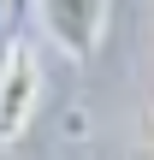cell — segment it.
<instances>
[{
  "mask_svg": "<svg viewBox=\"0 0 154 160\" xmlns=\"http://www.w3.org/2000/svg\"><path fill=\"white\" fill-rule=\"evenodd\" d=\"M148 125H154V101H148Z\"/></svg>",
  "mask_w": 154,
  "mask_h": 160,
  "instance_id": "3",
  "label": "cell"
},
{
  "mask_svg": "<svg viewBox=\"0 0 154 160\" xmlns=\"http://www.w3.org/2000/svg\"><path fill=\"white\" fill-rule=\"evenodd\" d=\"M36 113H42V59L24 36H12L0 53V148L24 142Z\"/></svg>",
  "mask_w": 154,
  "mask_h": 160,
  "instance_id": "1",
  "label": "cell"
},
{
  "mask_svg": "<svg viewBox=\"0 0 154 160\" xmlns=\"http://www.w3.org/2000/svg\"><path fill=\"white\" fill-rule=\"evenodd\" d=\"M36 18L47 30V42L65 53V59H95L101 42H107V18H113V0H36Z\"/></svg>",
  "mask_w": 154,
  "mask_h": 160,
  "instance_id": "2",
  "label": "cell"
},
{
  "mask_svg": "<svg viewBox=\"0 0 154 160\" xmlns=\"http://www.w3.org/2000/svg\"><path fill=\"white\" fill-rule=\"evenodd\" d=\"M0 160H6V148H0Z\"/></svg>",
  "mask_w": 154,
  "mask_h": 160,
  "instance_id": "4",
  "label": "cell"
}]
</instances>
